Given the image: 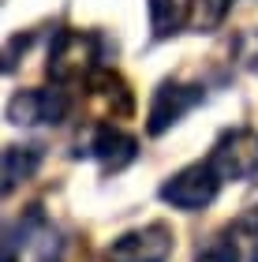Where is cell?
Returning a JSON list of instances; mask_svg holds the SVG:
<instances>
[{"mask_svg": "<svg viewBox=\"0 0 258 262\" xmlns=\"http://www.w3.org/2000/svg\"><path fill=\"white\" fill-rule=\"evenodd\" d=\"M228 8H232V0H195L191 4V27L195 30H214L221 19L228 15Z\"/></svg>", "mask_w": 258, "mask_h": 262, "instance_id": "11", "label": "cell"}, {"mask_svg": "<svg viewBox=\"0 0 258 262\" xmlns=\"http://www.w3.org/2000/svg\"><path fill=\"white\" fill-rule=\"evenodd\" d=\"M191 4L195 0H146V11H150V30L157 38H169L191 19Z\"/></svg>", "mask_w": 258, "mask_h": 262, "instance_id": "9", "label": "cell"}, {"mask_svg": "<svg viewBox=\"0 0 258 262\" xmlns=\"http://www.w3.org/2000/svg\"><path fill=\"white\" fill-rule=\"evenodd\" d=\"M221 176L209 161H198V165H187V169H180L176 176H169L165 184H161V202H169L172 210H206L209 202L217 199L221 191Z\"/></svg>", "mask_w": 258, "mask_h": 262, "instance_id": "1", "label": "cell"}, {"mask_svg": "<svg viewBox=\"0 0 258 262\" xmlns=\"http://www.w3.org/2000/svg\"><path fill=\"white\" fill-rule=\"evenodd\" d=\"M202 101V86H191V82H161L154 101H150V135H165L172 124H180L195 105Z\"/></svg>", "mask_w": 258, "mask_h": 262, "instance_id": "4", "label": "cell"}, {"mask_svg": "<svg viewBox=\"0 0 258 262\" xmlns=\"http://www.w3.org/2000/svg\"><path fill=\"white\" fill-rule=\"evenodd\" d=\"M41 165L38 146H8L4 150V191H15L22 180H30Z\"/></svg>", "mask_w": 258, "mask_h": 262, "instance_id": "10", "label": "cell"}, {"mask_svg": "<svg viewBox=\"0 0 258 262\" xmlns=\"http://www.w3.org/2000/svg\"><path fill=\"white\" fill-rule=\"evenodd\" d=\"M86 154H93V158L101 161L105 172H120V169H127V165L135 161L138 142L120 127H98L93 139H90V146H86Z\"/></svg>", "mask_w": 258, "mask_h": 262, "instance_id": "7", "label": "cell"}, {"mask_svg": "<svg viewBox=\"0 0 258 262\" xmlns=\"http://www.w3.org/2000/svg\"><path fill=\"white\" fill-rule=\"evenodd\" d=\"M86 79H90L93 98H98L112 116H131L135 113V98H131L127 82L116 75V71H93V75H86Z\"/></svg>", "mask_w": 258, "mask_h": 262, "instance_id": "8", "label": "cell"}, {"mask_svg": "<svg viewBox=\"0 0 258 262\" xmlns=\"http://www.w3.org/2000/svg\"><path fill=\"white\" fill-rule=\"evenodd\" d=\"M254 262H258V251H254Z\"/></svg>", "mask_w": 258, "mask_h": 262, "instance_id": "13", "label": "cell"}, {"mask_svg": "<svg viewBox=\"0 0 258 262\" xmlns=\"http://www.w3.org/2000/svg\"><path fill=\"white\" fill-rule=\"evenodd\" d=\"M198 262H236V244H225V240L209 244L206 251L198 255Z\"/></svg>", "mask_w": 258, "mask_h": 262, "instance_id": "12", "label": "cell"}, {"mask_svg": "<svg viewBox=\"0 0 258 262\" xmlns=\"http://www.w3.org/2000/svg\"><path fill=\"white\" fill-rule=\"evenodd\" d=\"M169 258H172V232L161 221L124 232L105 247V262H169Z\"/></svg>", "mask_w": 258, "mask_h": 262, "instance_id": "3", "label": "cell"}, {"mask_svg": "<svg viewBox=\"0 0 258 262\" xmlns=\"http://www.w3.org/2000/svg\"><path fill=\"white\" fill-rule=\"evenodd\" d=\"M209 165L217 169L221 180H254L258 176V131L236 127L217 139Z\"/></svg>", "mask_w": 258, "mask_h": 262, "instance_id": "2", "label": "cell"}, {"mask_svg": "<svg viewBox=\"0 0 258 262\" xmlns=\"http://www.w3.org/2000/svg\"><path fill=\"white\" fill-rule=\"evenodd\" d=\"M67 116L64 90H22L8 101L11 124H60Z\"/></svg>", "mask_w": 258, "mask_h": 262, "instance_id": "6", "label": "cell"}, {"mask_svg": "<svg viewBox=\"0 0 258 262\" xmlns=\"http://www.w3.org/2000/svg\"><path fill=\"white\" fill-rule=\"evenodd\" d=\"M90 64H93V38H90V34L64 30L60 38L53 41L49 75L56 82H67V79H79V75H93Z\"/></svg>", "mask_w": 258, "mask_h": 262, "instance_id": "5", "label": "cell"}]
</instances>
